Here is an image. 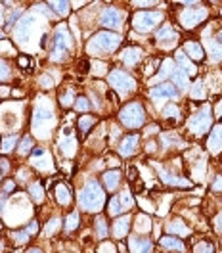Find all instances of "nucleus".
I'll use <instances>...</instances> for the list:
<instances>
[{
    "label": "nucleus",
    "mask_w": 222,
    "mask_h": 253,
    "mask_svg": "<svg viewBox=\"0 0 222 253\" xmlns=\"http://www.w3.org/2000/svg\"><path fill=\"white\" fill-rule=\"evenodd\" d=\"M217 115H219V117L222 119V102L219 104V106H217Z\"/></svg>",
    "instance_id": "57"
},
{
    "label": "nucleus",
    "mask_w": 222,
    "mask_h": 253,
    "mask_svg": "<svg viewBox=\"0 0 222 253\" xmlns=\"http://www.w3.org/2000/svg\"><path fill=\"white\" fill-rule=\"evenodd\" d=\"M142 54H144V52H142L140 48H136V46H128L127 50L121 54V58H123V62L127 63L128 67H134L136 63L142 60Z\"/></svg>",
    "instance_id": "18"
},
{
    "label": "nucleus",
    "mask_w": 222,
    "mask_h": 253,
    "mask_svg": "<svg viewBox=\"0 0 222 253\" xmlns=\"http://www.w3.org/2000/svg\"><path fill=\"white\" fill-rule=\"evenodd\" d=\"M75 109H77V111H88V109H90L88 100H86L85 96H77V100H75Z\"/></svg>",
    "instance_id": "36"
},
{
    "label": "nucleus",
    "mask_w": 222,
    "mask_h": 253,
    "mask_svg": "<svg viewBox=\"0 0 222 253\" xmlns=\"http://www.w3.org/2000/svg\"><path fill=\"white\" fill-rule=\"evenodd\" d=\"M54 196H56V201L64 207H67L73 201V192L69 188V184H65V182H58L54 186Z\"/></svg>",
    "instance_id": "12"
},
{
    "label": "nucleus",
    "mask_w": 222,
    "mask_h": 253,
    "mask_svg": "<svg viewBox=\"0 0 222 253\" xmlns=\"http://www.w3.org/2000/svg\"><path fill=\"white\" fill-rule=\"evenodd\" d=\"M79 203H81V207L85 211H90V213L100 211L103 207V203H105V194H103L102 186L96 181H88L85 184V188L81 190Z\"/></svg>",
    "instance_id": "2"
},
{
    "label": "nucleus",
    "mask_w": 222,
    "mask_h": 253,
    "mask_svg": "<svg viewBox=\"0 0 222 253\" xmlns=\"http://www.w3.org/2000/svg\"><path fill=\"white\" fill-rule=\"evenodd\" d=\"M107 165H113V167H117V165H119V159L115 158V156H109V158H107Z\"/></svg>",
    "instance_id": "55"
},
{
    "label": "nucleus",
    "mask_w": 222,
    "mask_h": 253,
    "mask_svg": "<svg viewBox=\"0 0 222 253\" xmlns=\"http://www.w3.org/2000/svg\"><path fill=\"white\" fill-rule=\"evenodd\" d=\"M50 6L60 16H69V12H71V2H50Z\"/></svg>",
    "instance_id": "32"
},
{
    "label": "nucleus",
    "mask_w": 222,
    "mask_h": 253,
    "mask_svg": "<svg viewBox=\"0 0 222 253\" xmlns=\"http://www.w3.org/2000/svg\"><path fill=\"white\" fill-rule=\"evenodd\" d=\"M71 48V36H69V31L65 29L64 25H60L56 29V35H54V40H52V54L56 60H64L67 56Z\"/></svg>",
    "instance_id": "6"
},
{
    "label": "nucleus",
    "mask_w": 222,
    "mask_h": 253,
    "mask_svg": "<svg viewBox=\"0 0 222 253\" xmlns=\"http://www.w3.org/2000/svg\"><path fill=\"white\" fill-rule=\"evenodd\" d=\"M119 181H121V173H119L117 169L107 171V173L103 175V184H105V188L109 190V192H113V190L119 186Z\"/></svg>",
    "instance_id": "21"
},
{
    "label": "nucleus",
    "mask_w": 222,
    "mask_h": 253,
    "mask_svg": "<svg viewBox=\"0 0 222 253\" xmlns=\"http://www.w3.org/2000/svg\"><path fill=\"white\" fill-rule=\"evenodd\" d=\"M119 199H121V205H123V209L127 211V209H130L132 205H134V199H132V196H130V192H121L119 194Z\"/></svg>",
    "instance_id": "35"
},
{
    "label": "nucleus",
    "mask_w": 222,
    "mask_h": 253,
    "mask_svg": "<svg viewBox=\"0 0 222 253\" xmlns=\"http://www.w3.org/2000/svg\"><path fill=\"white\" fill-rule=\"evenodd\" d=\"M27 232H29V234H36V232H38V221H33L31 224L27 226Z\"/></svg>",
    "instance_id": "51"
},
{
    "label": "nucleus",
    "mask_w": 222,
    "mask_h": 253,
    "mask_svg": "<svg viewBox=\"0 0 222 253\" xmlns=\"http://www.w3.org/2000/svg\"><path fill=\"white\" fill-rule=\"evenodd\" d=\"M128 246H130V253H152L154 250L152 242L146 238H130Z\"/></svg>",
    "instance_id": "15"
},
{
    "label": "nucleus",
    "mask_w": 222,
    "mask_h": 253,
    "mask_svg": "<svg viewBox=\"0 0 222 253\" xmlns=\"http://www.w3.org/2000/svg\"><path fill=\"white\" fill-rule=\"evenodd\" d=\"M172 83L176 85V87H180V89H186V85H188V73L182 69V67H174V71H172Z\"/></svg>",
    "instance_id": "24"
},
{
    "label": "nucleus",
    "mask_w": 222,
    "mask_h": 253,
    "mask_svg": "<svg viewBox=\"0 0 222 253\" xmlns=\"http://www.w3.org/2000/svg\"><path fill=\"white\" fill-rule=\"evenodd\" d=\"M58 222H60V221H56V219H54V221H50L48 224H46V230H44V232H46V234H50V232H56V228H58Z\"/></svg>",
    "instance_id": "45"
},
{
    "label": "nucleus",
    "mask_w": 222,
    "mask_h": 253,
    "mask_svg": "<svg viewBox=\"0 0 222 253\" xmlns=\"http://www.w3.org/2000/svg\"><path fill=\"white\" fill-rule=\"evenodd\" d=\"M12 238H14V242H16V244H19V246H21V244H25V242L29 240V232H27V230H19V232H14V234H12Z\"/></svg>",
    "instance_id": "37"
},
{
    "label": "nucleus",
    "mask_w": 222,
    "mask_h": 253,
    "mask_svg": "<svg viewBox=\"0 0 222 253\" xmlns=\"http://www.w3.org/2000/svg\"><path fill=\"white\" fill-rule=\"evenodd\" d=\"M29 192H31V198L36 201V203H40V201H42L44 194H42V186H40V182H33L31 186H29Z\"/></svg>",
    "instance_id": "33"
},
{
    "label": "nucleus",
    "mask_w": 222,
    "mask_h": 253,
    "mask_svg": "<svg viewBox=\"0 0 222 253\" xmlns=\"http://www.w3.org/2000/svg\"><path fill=\"white\" fill-rule=\"evenodd\" d=\"M128 181L134 184L138 181V169L136 167H128Z\"/></svg>",
    "instance_id": "43"
},
{
    "label": "nucleus",
    "mask_w": 222,
    "mask_h": 253,
    "mask_svg": "<svg viewBox=\"0 0 222 253\" xmlns=\"http://www.w3.org/2000/svg\"><path fill=\"white\" fill-rule=\"evenodd\" d=\"M94 228H96V238H98V240H105V238H107L109 226H107V222H105L103 217H96Z\"/></svg>",
    "instance_id": "25"
},
{
    "label": "nucleus",
    "mask_w": 222,
    "mask_h": 253,
    "mask_svg": "<svg viewBox=\"0 0 222 253\" xmlns=\"http://www.w3.org/2000/svg\"><path fill=\"white\" fill-rule=\"evenodd\" d=\"M184 52H188V58L193 60V62H201V60L205 58V50H203V46L197 44V42H191V40L184 44Z\"/></svg>",
    "instance_id": "19"
},
{
    "label": "nucleus",
    "mask_w": 222,
    "mask_h": 253,
    "mask_svg": "<svg viewBox=\"0 0 222 253\" xmlns=\"http://www.w3.org/2000/svg\"><path fill=\"white\" fill-rule=\"evenodd\" d=\"M163 19V14L161 12H138L134 18H132V25L136 31L148 33L152 29L157 27V23Z\"/></svg>",
    "instance_id": "5"
},
{
    "label": "nucleus",
    "mask_w": 222,
    "mask_h": 253,
    "mask_svg": "<svg viewBox=\"0 0 222 253\" xmlns=\"http://www.w3.org/2000/svg\"><path fill=\"white\" fill-rule=\"evenodd\" d=\"M213 192H217V194H222V177H219L215 182H213Z\"/></svg>",
    "instance_id": "47"
},
{
    "label": "nucleus",
    "mask_w": 222,
    "mask_h": 253,
    "mask_svg": "<svg viewBox=\"0 0 222 253\" xmlns=\"http://www.w3.org/2000/svg\"><path fill=\"white\" fill-rule=\"evenodd\" d=\"M209 152L211 154H221L222 152V125L215 126L213 130H211V136H209Z\"/></svg>",
    "instance_id": "14"
},
{
    "label": "nucleus",
    "mask_w": 222,
    "mask_h": 253,
    "mask_svg": "<svg viewBox=\"0 0 222 253\" xmlns=\"http://www.w3.org/2000/svg\"><path fill=\"white\" fill-rule=\"evenodd\" d=\"M138 142H140V136H138V134H128V136H125V138L121 140V146H119L121 156L130 158L132 154H136V150H138Z\"/></svg>",
    "instance_id": "11"
},
{
    "label": "nucleus",
    "mask_w": 222,
    "mask_h": 253,
    "mask_svg": "<svg viewBox=\"0 0 222 253\" xmlns=\"http://www.w3.org/2000/svg\"><path fill=\"white\" fill-rule=\"evenodd\" d=\"M219 42H222V31L219 33Z\"/></svg>",
    "instance_id": "59"
},
{
    "label": "nucleus",
    "mask_w": 222,
    "mask_h": 253,
    "mask_svg": "<svg viewBox=\"0 0 222 253\" xmlns=\"http://www.w3.org/2000/svg\"><path fill=\"white\" fill-rule=\"evenodd\" d=\"M2 50H8L10 54H14V48H12V44H10L8 40H2V42H0V52H2Z\"/></svg>",
    "instance_id": "49"
},
{
    "label": "nucleus",
    "mask_w": 222,
    "mask_h": 253,
    "mask_svg": "<svg viewBox=\"0 0 222 253\" xmlns=\"http://www.w3.org/2000/svg\"><path fill=\"white\" fill-rule=\"evenodd\" d=\"M180 115V111H178V108L176 106H169L165 111H163V117L169 121V125H176V117Z\"/></svg>",
    "instance_id": "30"
},
{
    "label": "nucleus",
    "mask_w": 222,
    "mask_h": 253,
    "mask_svg": "<svg viewBox=\"0 0 222 253\" xmlns=\"http://www.w3.org/2000/svg\"><path fill=\"white\" fill-rule=\"evenodd\" d=\"M100 253H115V248H113L109 242H103V244L100 246Z\"/></svg>",
    "instance_id": "44"
},
{
    "label": "nucleus",
    "mask_w": 222,
    "mask_h": 253,
    "mask_svg": "<svg viewBox=\"0 0 222 253\" xmlns=\"http://www.w3.org/2000/svg\"><path fill=\"white\" fill-rule=\"evenodd\" d=\"M159 63H161V60H154V62L148 65V69H146V77H150L152 73H155V71H157Z\"/></svg>",
    "instance_id": "41"
},
{
    "label": "nucleus",
    "mask_w": 222,
    "mask_h": 253,
    "mask_svg": "<svg viewBox=\"0 0 222 253\" xmlns=\"http://www.w3.org/2000/svg\"><path fill=\"white\" fill-rule=\"evenodd\" d=\"M75 100H77V96H75V89H71V87H67L64 92L60 94V104H62L64 108H69L71 104H75Z\"/></svg>",
    "instance_id": "29"
},
{
    "label": "nucleus",
    "mask_w": 222,
    "mask_h": 253,
    "mask_svg": "<svg viewBox=\"0 0 222 253\" xmlns=\"http://www.w3.org/2000/svg\"><path fill=\"white\" fill-rule=\"evenodd\" d=\"M215 228H217L219 232H222V213H219L217 219H215Z\"/></svg>",
    "instance_id": "53"
},
{
    "label": "nucleus",
    "mask_w": 222,
    "mask_h": 253,
    "mask_svg": "<svg viewBox=\"0 0 222 253\" xmlns=\"http://www.w3.org/2000/svg\"><path fill=\"white\" fill-rule=\"evenodd\" d=\"M0 177H2V171H0Z\"/></svg>",
    "instance_id": "62"
},
{
    "label": "nucleus",
    "mask_w": 222,
    "mask_h": 253,
    "mask_svg": "<svg viewBox=\"0 0 222 253\" xmlns=\"http://www.w3.org/2000/svg\"><path fill=\"white\" fill-rule=\"evenodd\" d=\"M96 123V117L94 115H81V119H79V132H81V136H86L88 134V130H90V126Z\"/></svg>",
    "instance_id": "27"
},
{
    "label": "nucleus",
    "mask_w": 222,
    "mask_h": 253,
    "mask_svg": "<svg viewBox=\"0 0 222 253\" xmlns=\"http://www.w3.org/2000/svg\"><path fill=\"white\" fill-rule=\"evenodd\" d=\"M8 75H10V67L2 62V60H0V81H4Z\"/></svg>",
    "instance_id": "42"
},
{
    "label": "nucleus",
    "mask_w": 222,
    "mask_h": 253,
    "mask_svg": "<svg viewBox=\"0 0 222 253\" xmlns=\"http://www.w3.org/2000/svg\"><path fill=\"white\" fill-rule=\"evenodd\" d=\"M128 230H130V219L128 217H119L117 221L113 222V226H111V232H113V236L117 240H123L127 236Z\"/></svg>",
    "instance_id": "16"
},
{
    "label": "nucleus",
    "mask_w": 222,
    "mask_h": 253,
    "mask_svg": "<svg viewBox=\"0 0 222 253\" xmlns=\"http://www.w3.org/2000/svg\"><path fill=\"white\" fill-rule=\"evenodd\" d=\"M121 40L123 38L119 35H115V33L100 31L90 38V42L86 44V50L92 56H107V54H111V52H115L119 48Z\"/></svg>",
    "instance_id": "1"
},
{
    "label": "nucleus",
    "mask_w": 222,
    "mask_h": 253,
    "mask_svg": "<svg viewBox=\"0 0 222 253\" xmlns=\"http://www.w3.org/2000/svg\"><path fill=\"white\" fill-rule=\"evenodd\" d=\"M188 125H190L191 132H193L195 136H203V134L211 128V111H209V106H205L203 111L195 113L190 119Z\"/></svg>",
    "instance_id": "7"
},
{
    "label": "nucleus",
    "mask_w": 222,
    "mask_h": 253,
    "mask_svg": "<svg viewBox=\"0 0 222 253\" xmlns=\"http://www.w3.org/2000/svg\"><path fill=\"white\" fill-rule=\"evenodd\" d=\"M0 23H2V8H0Z\"/></svg>",
    "instance_id": "60"
},
{
    "label": "nucleus",
    "mask_w": 222,
    "mask_h": 253,
    "mask_svg": "<svg viewBox=\"0 0 222 253\" xmlns=\"http://www.w3.org/2000/svg\"><path fill=\"white\" fill-rule=\"evenodd\" d=\"M29 150H33V140H31V136H25V138L21 140V148H19V154H27Z\"/></svg>",
    "instance_id": "39"
},
{
    "label": "nucleus",
    "mask_w": 222,
    "mask_h": 253,
    "mask_svg": "<svg viewBox=\"0 0 222 253\" xmlns=\"http://www.w3.org/2000/svg\"><path fill=\"white\" fill-rule=\"evenodd\" d=\"M144 190H146L144 182H140V181H136V182H134V192H136V194H144Z\"/></svg>",
    "instance_id": "52"
},
{
    "label": "nucleus",
    "mask_w": 222,
    "mask_h": 253,
    "mask_svg": "<svg viewBox=\"0 0 222 253\" xmlns=\"http://www.w3.org/2000/svg\"><path fill=\"white\" fill-rule=\"evenodd\" d=\"M88 62L86 60H81V62L77 63V73H81V75H85V73H88Z\"/></svg>",
    "instance_id": "40"
},
{
    "label": "nucleus",
    "mask_w": 222,
    "mask_h": 253,
    "mask_svg": "<svg viewBox=\"0 0 222 253\" xmlns=\"http://www.w3.org/2000/svg\"><path fill=\"white\" fill-rule=\"evenodd\" d=\"M17 65L23 67V69H27V67H29V58H27V56H19V58H17Z\"/></svg>",
    "instance_id": "48"
},
{
    "label": "nucleus",
    "mask_w": 222,
    "mask_h": 253,
    "mask_svg": "<svg viewBox=\"0 0 222 253\" xmlns=\"http://www.w3.org/2000/svg\"><path fill=\"white\" fill-rule=\"evenodd\" d=\"M0 171H2V173H8V171H10V161H8V159H0Z\"/></svg>",
    "instance_id": "50"
},
{
    "label": "nucleus",
    "mask_w": 222,
    "mask_h": 253,
    "mask_svg": "<svg viewBox=\"0 0 222 253\" xmlns=\"http://www.w3.org/2000/svg\"><path fill=\"white\" fill-rule=\"evenodd\" d=\"M119 119L128 128H138V126L144 125V121H146V109H144V106L140 102H130L125 108H121Z\"/></svg>",
    "instance_id": "3"
},
{
    "label": "nucleus",
    "mask_w": 222,
    "mask_h": 253,
    "mask_svg": "<svg viewBox=\"0 0 222 253\" xmlns=\"http://www.w3.org/2000/svg\"><path fill=\"white\" fill-rule=\"evenodd\" d=\"M205 16H207V12L203 8H188L180 14V21L186 29H195L205 19Z\"/></svg>",
    "instance_id": "8"
},
{
    "label": "nucleus",
    "mask_w": 222,
    "mask_h": 253,
    "mask_svg": "<svg viewBox=\"0 0 222 253\" xmlns=\"http://www.w3.org/2000/svg\"><path fill=\"white\" fill-rule=\"evenodd\" d=\"M155 38H157L159 46H163V48H171V46H174V44L178 42L180 35L172 29V25H169V23H163V25H161V27L157 29Z\"/></svg>",
    "instance_id": "9"
},
{
    "label": "nucleus",
    "mask_w": 222,
    "mask_h": 253,
    "mask_svg": "<svg viewBox=\"0 0 222 253\" xmlns=\"http://www.w3.org/2000/svg\"><path fill=\"white\" fill-rule=\"evenodd\" d=\"M17 144V136L16 134H12V136H6L4 140H2V146H0V152L2 154H8V152H12L14 150V146Z\"/></svg>",
    "instance_id": "31"
},
{
    "label": "nucleus",
    "mask_w": 222,
    "mask_h": 253,
    "mask_svg": "<svg viewBox=\"0 0 222 253\" xmlns=\"http://www.w3.org/2000/svg\"><path fill=\"white\" fill-rule=\"evenodd\" d=\"M136 221H138V224H136V226H138L140 230H150V228H152L150 219H148L146 215H138V219H136Z\"/></svg>",
    "instance_id": "38"
},
{
    "label": "nucleus",
    "mask_w": 222,
    "mask_h": 253,
    "mask_svg": "<svg viewBox=\"0 0 222 253\" xmlns=\"http://www.w3.org/2000/svg\"><path fill=\"white\" fill-rule=\"evenodd\" d=\"M33 16H27V18H23L19 23H17V27H16V38L17 40H27L29 38V29H31L33 25Z\"/></svg>",
    "instance_id": "20"
},
{
    "label": "nucleus",
    "mask_w": 222,
    "mask_h": 253,
    "mask_svg": "<svg viewBox=\"0 0 222 253\" xmlns=\"http://www.w3.org/2000/svg\"><path fill=\"white\" fill-rule=\"evenodd\" d=\"M107 81H109L111 89H115L121 94H128L136 89V81L123 69H111V73L107 75Z\"/></svg>",
    "instance_id": "4"
},
{
    "label": "nucleus",
    "mask_w": 222,
    "mask_h": 253,
    "mask_svg": "<svg viewBox=\"0 0 222 253\" xmlns=\"http://www.w3.org/2000/svg\"><path fill=\"white\" fill-rule=\"evenodd\" d=\"M27 253H42L40 250H34V248H31V250H27Z\"/></svg>",
    "instance_id": "58"
},
{
    "label": "nucleus",
    "mask_w": 222,
    "mask_h": 253,
    "mask_svg": "<svg viewBox=\"0 0 222 253\" xmlns=\"http://www.w3.org/2000/svg\"><path fill=\"white\" fill-rule=\"evenodd\" d=\"M16 188V182L14 181H6V188H4V196H8V194H12Z\"/></svg>",
    "instance_id": "46"
},
{
    "label": "nucleus",
    "mask_w": 222,
    "mask_h": 253,
    "mask_svg": "<svg viewBox=\"0 0 222 253\" xmlns=\"http://www.w3.org/2000/svg\"><path fill=\"white\" fill-rule=\"evenodd\" d=\"M125 209H123V205H121V199H119V196H113L109 201H107V215L109 217H117V215H121Z\"/></svg>",
    "instance_id": "26"
},
{
    "label": "nucleus",
    "mask_w": 222,
    "mask_h": 253,
    "mask_svg": "<svg viewBox=\"0 0 222 253\" xmlns=\"http://www.w3.org/2000/svg\"><path fill=\"white\" fill-rule=\"evenodd\" d=\"M193 253H215V248H213L211 242L203 240V242H199V244L193 248Z\"/></svg>",
    "instance_id": "34"
},
{
    "label": "nucleus",
    "mask_w": 222,
    "mask_h": 253,
    "mask_svg": "<svg viewBox=\"0 0 222 253\" xmlns=\"http://www.w3.org/2000/svg\"><path fill=\"white\" fill-rule=\"evenodd\" d=\"M161 246L167 248V250H174V252H184L186 250V246L178 238H174V236H163L161 238Z\"/></svg>",
    "instance_id": "22"
},
{
    "label": "nucleus",
    "mask_w": 222,
    "mask_h": 253,
    "mask_svg": "<svg viewBox=\"0 0 222 253\" xmlns=\"http://www.w3.org/2000/svg\"><path fill=\"white\" fill-rule=\"evenodd\" d=\"M8 94H10V89L2 85V87H0V98H6V96H8Z\"/></svg>",
    "instance_id": "56"
},
{
    "label": "nucleus",
    "mask_w": 222,
    "mask_h": 253,
    "mask_svg": "<svg viewBox=\"0 0 222 253\" xmlns=\"http://www.w3.org/2000/svg\"><path fill=\"white\" fill-rule=\"evenodd\" d=\"M0 252H2V244H0Z\"/></svg>",
    "instance_id": "61"
},
{
    "label": "nucleus",
    "mask_w": 222,
    "mask_h": 253,
    "mask_svg": "<svg viewBox=\"0 0 222 253\" xmlns=\"http://www.w3.org/2000/svg\"><path fill=\"white\" fill-rule=\"evenodd\" d=\"M79 224H81V217H79V213H77V211H71L69 217H67L64 222L65 232H73V230H77Z\"/></svg>",
    "instance_id": "28"
},
{
    "label": "nucleus",
    "mask_w": 222,
    "mask_h": 253,
    "mask_svg": "<svg viewBox=\"0 0 222 253\" xmlns=\"http://www.w3.org/2000/svg\"><path fill=\"white\" fill-rule=\"evenodd\" d=\"M40 83H42V87H46V89H48V87H54V81H52V79H48V77H42V79H40Z\"/></svg>",
    "instance_id": "54"
},
{
    "label": "nucleus",
    "mask_w": 222,
    "mask_h": 253,
    "mask_svg": "<svg viewBox=\"0 0 222 253\" xmlns=\"http://www.w3.org/2000/svg\"><path fill=\"white\" fill-rule=\"evenodd\" d=\"M167 230L171 232V234H178V236H188V226L184 224V221H180V219H172V221L167 224Z\"/></svg>",
    "instance_id": "23"
},
{
    "label": "nucleus",
    "mask_w": 222,
    "mask_h": 253,
    "mask_svg": "<svg viewBox=\"0 0 222 253\" xmlns=\"http://www.w3.org/2000/svg\"><path fill=\"white\" fill-rule=\"evenodd\" d=\"M100 21H102V25L103 27H109V29H119L121 27V23H123V14L117 10V8H105L103 12H102V18H100Z\"/></svg>",
    "instance_id": "10"
},
{
    "label": "nucleus",
    "mask_w": 222,
    "mask_h": 253,
    "mask_svg": "<svg viewBox=\"0 0 222 253\" xmlns=\"http://www.w3.org/2000/svg\"><path fill=\"white\" fill-rule=\"evenodd\" d=\"M52 117H54V113H52L50 108H44V106L34 108V111H33V128L38 126L42 121H50Z\"/></svg>",
    "instance_id": "17"
},
{
    "label": "nucleus",
    "mask_w": 222,
    "mask_h": 253,
    "mask_svg": "<svg viewBox=\"0 0 222 253\" xmlns=\"http://www.w3.org/2000/svg\"><path fill=\"white\" fill-rule=\"evenodd\" d=\"M178 96V89L171 83H163L155 89H152V98L154 100H163V98H176Z\"/></svg>",
    "instance_id": "13"
}]
</instances>
